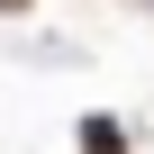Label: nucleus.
<instances>
[{
  "instance_id": "nucleus-1",
  "label": "nucleus",
  "mask_w": 154,
  "mask_h": 154,
  "mask_svg": "<svg viewBox=\"0 0 154 154\" xmlns=\"http://www.w3.org/2000/svg\"><path fill=\"white\" fill-rule=\"evenodd\" d=\"M82 154H127V127L118 118H82Z\"/></svg>"
},
{
  "instance_id": "nucleus-2",
  "label": "nucleus",
  "mask_w": 154,
  "mask_h": 154,
  "mask_svg": "<svg viewBox=\"0 0 154 154\" xmlns=\"http://www.w3.org/2000/svg\"><path fill=\"white\" fill-rule=\"evenodd\" d=\"M18 9H27V0H0V18H18Z\"/></svg>"
}]
</instances>
